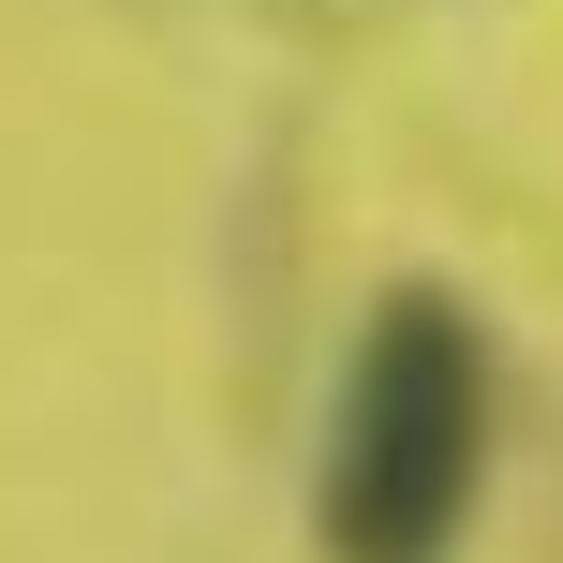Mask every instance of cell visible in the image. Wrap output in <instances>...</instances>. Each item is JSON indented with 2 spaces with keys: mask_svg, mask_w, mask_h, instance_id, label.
<instances>
[{
  "mask_svg": "<svg viewBox=\"0 0 563 563\" xmlns=\"http://www.w3.org/2000/svg\"><path fill=\"white\" fill-rule=\"evenodd\" d=\"M475 489H489V327L445 282H400L341 356L311 534L327 563H445Z\"/></svg>",
  "mask_w": 563,
  "mask_h": 563,
  "instance_id": "obj_1",
  "label": "cell"
}]
</instances>
